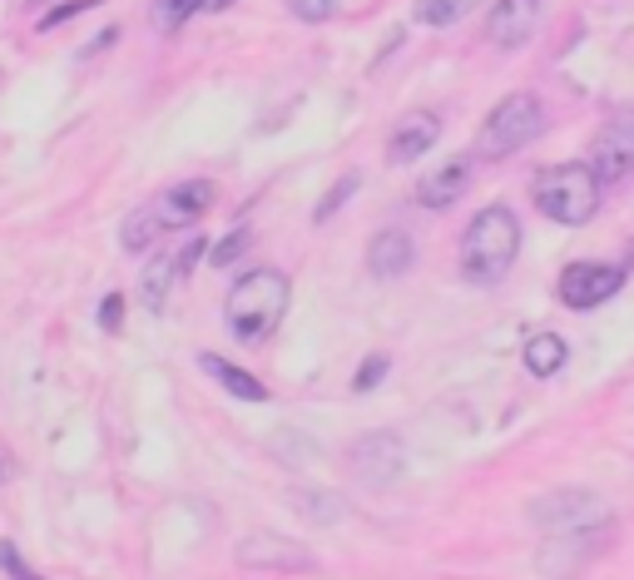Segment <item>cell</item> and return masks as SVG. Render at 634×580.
<instances>
[{"mask_svg": "<svg viewBox=\"0 0 634 580\" xmlns=\"http://www.w3.org/2000/svg\"><path fill=\"white\" fill-rule=\"evenodd\" d=\"M214 199H218V189L208 179L174 184V189H164L158 199H149L144 209H134L124 223H119V243H124V253H149L154 239H164V233L194 229V223L214 209Z\"/></svg>", "mask_w": 634, "mask_h": 580, "instance_id": "6da1fadb", "label": "cell"}, {"mask_svg": "<svg viewBox=\"0 0 634 580\" xmlns=\"http://www.w3.org/2000/svg\"><path fill=\"white\" fill-rule=\"evenodd\" d=\"M287 303H293V283L277 269H253L228 288L223 298V322L238 342H263L277 322L287 318Z\"/></svg>", "mask_w": 634, "mask_h": 580, "instance_id": "7a4b0ae2", "label": "cell"}, {"mask_svg": "<svg viewBox=\"0 0 634 580\" xmlns=\"http://www.w3.org/2000/svg\"><path fill=\"white\" fill-rule=\"evenodd\" d=\"M515 253H521V219H515L505 204H491L481 209L471 223H466V239H461V278L466 283H501L511 273Z\"/></svg>", "mask_w": 634, "mask_h": 580, "instance_id": "3957f363", "label": "cell"}, {"mask_svg": "<svg viewBox=\"0 0 634 580\" xmlns=\"http://www.w3.org/2000/svg\"><path fill=\"white\" fill-rule=\"evenodd\" d=\"M600 174L590 164H550L531 179V199L545 219L565 223V229H580V223L594 219L600 209Z\"/></svg>", "mask_w": 634, "mask_h": 580, "instance_id": "277c9868", "label": "cell"}, {"mask_svg": "<svg viewBox=\"0 0 634 580\" xmlns=\"http://www.w3.org/2000/svg\"><path fill=\"white\" fill-rule=\"evenodd\" d=\"M545 110L535 95H505L491 114H485L481 134H476V160H505V154L525 150L540 134Z\"/></svg>", "mask_w": 634, "mask_h": 580, "instance_id": "5b68a950", "label": "cell"}, {"mask_svg": "<svg viewBox=\"0 0 634 580\" xmlns=\"http://www.w3.org/2000/svg\"><path fill=\"white\" fill-rule=\"evenodd\" d=\"M233 560L248 570H287V576H313L317 556L293 536H277V530H253L233 546Z\"/></svg>", "mask_w": 634, "mask_h": 580, "instance_id": "8992f818", "label": "cell"}, {"mask_svg": "<svg viewBox=\"0 0 634 580\" xmlns=\"http://www.w3.org/2000/svg\"><path fill=\"white\" fill-rule=\"evenodd\" d=\"M590 169L600 174V184H624L634 174V110H620L600 124L590 144Z\"/></svg>", "mask_w": 634, "mask_h": 580, "instance_id": "52a82bcc", "label": "cell"}, {"mask_svg": "<svg viewBox=\"0 0 634 580\" xmlns=\"http://www.w3.org/2000/svg\"><path fill=\"white\" fill-rule=\"evenodd\" d=\"M531 521L545 530H590V526H610V506L590 491H555V496L535 501L531 506Z\"/></svg>", "mask_w": 634, "mask_h": 580, "instance_id": "ba28073f", "label": "cell"}, {"mask_svg": "<svg viewBox=\"0 0 634 580\" xmlns=\"http://www.w3.org/2000/svg\"><path fill=\"white\" fill-rule=\"evenodd\" d=\"M620 288H624V273L610 269V263H570V269L560 273V303L575 313L600 308V303H610Z\"/></svg>", "mask_w": 634, "mask_h": 580, "instance_id": "9c48e42d", "label": "cell"}, {"mask_svg": "<svg viewBox=\"0 0 634 580\" xmlns=\"http://www.w3.org/2000/svg\"><path fill=\"white\" fill-rule=\"evenodd\" d=\"M352 471L367 481V486H386L406 471V447L396 431H367L352 447Z\"/></svg>", "mask_w": 634, "mask_h": 580, "instance_id": "30bf717a", "label": "cell"}, {"mask_svg": "<svg viewBox=\"0 0 634 580\" xmlns=\"http://www.w3.org/2000/svg\"><path fill=\"white\" fill-rule=\"evenodd\" d=\"M471 174H476L471 154H451V160H441L416 184V204H422V209H451V204L471 189Z\"/></svg>", "mask_w": 634, "mask_h": 580, "instance_id": "8fae6325", "label": "cell"}, {"mask_svg": "<svg viewBox=\"0 0 634 580\" xmlns=\"http://www.w3.org/2000/svg\"><path fill=\"white\" fill-rule=\"evenodd\" d=\"M535 21H540V0H495L491 21H485V41L515 51L535 35Z\"/></svg>", "mask_w": 634, "mask_h": 580, "instance_id": "7c38bea8", "label": "cell"}, {"mask_svg": "<svg viewBox=\"0 0 634 580\" xmlns=\"http://www.w3.org/2000/svg\"><path fill=\"white\" fill-rule=\"evenodd\" d=\"M436 140H441V120H436L431 110H416V114H406V120H396L392 140H386V160L412 164V160H422Z\"/></svg>", "mask_w": 634, "mask_h": 580, "instance_id": "4fadbf2b", "label": "cell"}, {"mask_svg": "<svg viewBox=\"0 0 634 580\" xmlns=\"http://www.w3.org/2000/svg\"><path fill=\"white\" fill-rule=\"evenodd\" d=\"M412 263H416V243H412V233H402V229H382L372 243H367V269H372V278H382V283L406 278Z\"/></svg>", "mask_w": 634, "mask_h": 580, "instance_id": "5bb4252c", "label": "cell"}, {"mask_svg": "<svg viewBox=\"0 0 634 580\" xmlns=\"http://www.w3.org/2000/svg\"><path fill=\"white\" fill-rule=\"evenodd\" d=\"M198 368H204L214 382H223V387L233 392L238 402H267V387H263V382H258L253 372L233 368L228 358H218V352H198Z\"/></svg>", "mask_w": 634, "mask_h": 580, "instance_id": "9a60e30c", "label": "cell"}, {"mask_svg": "<svg viewBox=\"0 0 634 580\" xmlns=\"http://www.w3.org/2000/svg\"><path fill=\"white\" fill-rule=\"evenodd\" d=\"M525 372L531 377H555V372L565 368V358H570V348H565L560 332H535L531 342H525Z\"/></svg>", "mask_w": 634, "mask_h": 580, "instance_id": "2e32d148", "label": "cell"}, {"mask_svg": "<svg viewBox=\"0 0 634 580\" xmlns=\"http://www.w3.org/2000/svg\"><path fill=\"white\" fill-rule=\"evenodd\" d=\"M178 283V269H174V259H164L158 253L154 263L144 269V278H139V303H144L149 313H164V303H168V288Z\"/></svg>", "mask_w": 634, "mask_h": 580, "instance_id": "e0dca14e", "label": "cell"}, {"mask_svg": "<svg viewBox=\"0 0 634 580\" xmlns=\"http://www.w3.org/2000/svg\"><path fill=\"white\" fill-rule=\"evenodd\" d=\"M293 511H303L307 521H317V526H337V521L347 516V501L337 496V491H293Z\"/></svg>", "mask_w": 634, "mask_h": 580, "instance_id": "ac0fdd59", "label": "cell"}, {"mask_svg": "<svg viewBox=\"0 0 634 580\" xmlns=\"http://www.w3.org/2000/svg\"><path fill=\"white\" fill-rule=\"evenodd\" d=\"M233 0H154V25L158 31H178L188 15L198 11H228Z\"/></svg>", "mask_w": 634, "mask_h": 580, "instance_id": "d6986e66", "label": "cell"}, {"mask_svg": "<svg viewBox=\"0 0 634 580\" xmlns=\"http://www.w3.org/2000/svg\"><path fill=\"white\" fill-rule=\"evenodd\" d=\"M476 0H416L412 21L416 25H431V31H441V25H456L461 15H471Z\"/></svg>", "mask_w": 634, "mask_h": 580, "instance_id": "ffe728a7", "label": "cell"}, {"mask_svg": "<svg viewBox=\"0 0 634 580\" xmlns=\"http://www.w3.org/2000/svg\"><path fill=\"white\" fill-rule=\"evenodd\" d=\"M357 189H362V174H342V179H337L332 189L323 194V204H317V209H313V223H327V219H332L337 209H342L347 199H352Z\"/></svg>", "mask_w": 634, "mask_h": 580, "instance_id": "44dd1931", "label": "cell"}, {"mask_svg": "<svg viewBox=\"0 0 634 580\" xmlns=\"http://www.w3.org/2000/svg\"><path fill=\"white\" fill-rule=\"evenodd\" d=\"M283 6H287V15L303 25H323L337 15V0H283Z\"/></svg>", "mask_w": 634, "mask_h": 580, "instance_id": "7402d4cb", "label": "cell"}, {"mask_svg": "<svg viewBox=\"0 0 634 580\" xmlns=\"http://www.w3.org/2000/svg\"><path fill=\"white\" fill-rule=\"evenodd\" d=\"M386 372H392V358H386V352H372V358H367L362 368H357V377H352V392H357V397H362V392H372L376 382L386 377Z\"/></svg>", "mask_w": 634, "mask_h": 580, "instance_id": "603a6c76", "label": "cell"}, {"mask_svg": "<svg viewBox=\"0 0 634 580\" xmlns=\"http://www.w3.org/2000/svg\"><path fill=\"white\" fill-rule=\"evenodd\" d=\"M243 253H248V229H233V233H223V243H214L208 263H214V269H228V263H238Z\"/></svg>", "mask_w": 634, "mask_h": 580, "instance_id": "cb8c5ba5", "label": "cell"}, {"mask_svg": "<svg viewBox=\"0 0 634 580\" xmlns=\"http://www.w3.org/2000/svg\"><path fill=\"white\" fill-rule=\"evenodd\" d=\"M95 6H105V0H65V6H55V11H45V15H40V31H55V25L75 21V15L95 11Z\"/></svg>", "mask_w": 634, "mask_h": 580, "instance_id": "d4e9b609", "label": "cell"}, {"mask_svg": "<svg viewBox=\"0 0 634 580\" xmlns=\"http://www.w3.org/2000/svg\"><path fill=\"white\" fill-rule=\"evenodd\" d=\"M0 570H6L10 580H45L40 570H30V566H25V556L15 550V540H0Z\"/></svg>", "mask_w": 634, "mask_h": 580, "instance_id": "484cf974", "label": "cell"}, {"mask_svg": "<svg viewBox=\"0 0 634 580\" xmlns=\"http://www.w3.org/2000/svg\"><path fill=\"white\" fill-rule=\"evenodd\" d=\"M99 332H124V293L99 298Z\"/></svg>", "mask_w": 634, "mask_h": 580, "instance_id": "4316f807", "label": "cell"}, {"mask_svg": "<svg viewBox=\"0 0 634 580\" xmlns=\"http://www.w3.org/2000/svg\"><path fill=\"white\" fill-rule=\"evenodd\" d=\"M208 253H214V249H208V239H204V233H198V239H188V243H184V253H178V259H174L178 278H184V273H194V269H198V259H208Z\"/></svg>", "mask_w": 634, "mask_h": 580, "instance_id": "83f0119b", "label": "cell"}, {"mask_svg": "<svg viewBox=\"0 0 634 580\" xmlns=\"http://www.w3.org/2000/svg\"><path fill=\"white\" fill-rule=\"evenodd\" d=\"M10 477H15V461H10V451L6 447H0V486H6V481Z\"/></svg>", "mask_w": 634, "mask_h": 580, "instance_id": "f1b7e54d", "label": "cell"}, {"mask_svg": "<svg viewBox=\"0 0 634 580\" xmlns=\"http://www.w3.org/2000/svg\"><path fill=\"white\" fill-rule=\"evenodd\" d=\"M114 41H119V31L109 25V31H99V35H95V45H89V51H105V45H114Z\"/></svg>", "mask_w": 634, "mask_h": 580, "instance_id": "f546056e", "label": "cell"}]
</instances>
